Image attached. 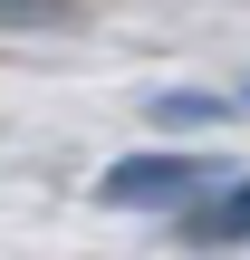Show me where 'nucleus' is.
<instances>
[{"label":"nucleus","mask_w":250,"mask_h":260,"mask_svg":"<svg viewBox=\"0 0 250 260\" xmlns=\"http://www.w3.org/2000/svg\"><path fill=\"white\" fill-rule=\"evenodd\" d=\"M212 183H231L212 154H116L96 174V203L106 212H193L212 203Z\"/></svg>","instance_id":"nucleus-1"},{"label":"nucleus","mask_w":250,"mask_h":260,"mask_svg":"<svg viewBox=\"0 0 250 260\" xmlns=\"http://www.w3.org/2000/svg\"><path fill=\"white\" fill-rule=\"evenodd\" d=\"M231 241H250V174H231L212 203L183 212V251H231Z\"/></svg>","instance_id":"nucleus-2"},{"label":"nucleus","mask_w":250,"mask_h":260,"mask_svg":"<svg viewBox=\"0 0 250 260\" xmlns=\"http://www.w3.org/2000/svg\"><path fill=\"white\" fill-rule=\"evenodd\" d=\"M164 135H202V125H222V116H241V96H202V87H164L154 106H145Z\"/></svg>","instance_id":"nucleus-3"},{"label":"nucleus","mask_w":250,"mask_h":260,"mask_svg":"<svg viewBox=\"0 0 250 260\" xmlns=\"http://www.w3.org/2000/svg\"><path fill=\"white\" fill-rule=\"evenodd\" d=\"M58 19H67L58 0H10V29H19V39H39V29H58Z\"/></svg>","instance_id":"nucleus-4"},{"label":"nucleus","mask_w":250,"mask_h":260,"mask_svg":"<svg viewBox=\"0 0 250 260\" xmlns=\"http://www.w3.org/2000/svg\"><path fill=\"white\" fill-rule=\"evenodd\" d=\"M241 106H250V77H241Z\"/></svg>","instance_id":"nucleus-5"}]
</instances>
